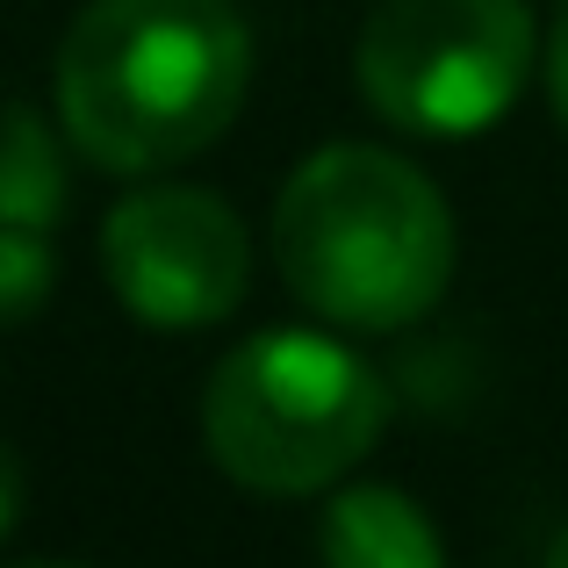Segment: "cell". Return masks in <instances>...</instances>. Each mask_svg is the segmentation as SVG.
<instances>
[{
	"label": "cell",
	"instance_id": "cell-1",
	"mask_svg": "<svg viewBox=\"0 0 568 568\" xmlns=\"http://www.w3.org/2000/svg\"><path fill=\"white\" fill-rule=\"evenodd\" d=\"M51 87L87 166L159 173L237 123L252 29L231 0H87L58 43Z\"/></svg>",
	"mask_w": 568,
	"mask_h": 568
},
{
	"label": "cell",
	"instance_id": "cell-2",
	"mask_svg": "<svg viewBox=\"0 0 568 568\" xmlns=\"http://www.w3.org/2000/svg\"><path fill=\"white\" fill-rule=\"evenodd\" d=\"M454 209L403 152L324 144L274 202V266L332 332H410L454 281Z\"/></svg>",
	"mask_w": 568,
	"mask_h": 568
},
{
	"label": "cell",
	"instance_id": "cell-3",
	"mask_svg": "<svg viewBox=\"0 0 568 568\" xmlns=\"http://www.w3.org/2000/svg\"><path fill=\"white\" fill-rule=\"evenodd\" d=\"M388 425V382L346 338L252 332L209 367L202 446L252 497L338 489Z\"/></svg>",
	"mask_w": 568,
	"mask_h": 568
},
{
	"label": "cell",
	"instance_id": "cell-4",
	"mask_svg": "<svg viewBox=\"0 0 568 568\" xmlns=\"http://www.w3.org/2000/svg\"><path fill=\"white\" fill-rule=\"evenodd\" d=\"M532 51L540 29L526 0H382L361 22L353 80L410 138H475L511 115Z\"/></svg>",
	"mask_w": 568,
	"mask_h": 568
},
{
	"label": "cell",
	"instance_id": "cell-5",
	"mask_svg": "<svg viewBox=\"0 0 568 568\" xmlns=\"http://www.w3.org/2000/svg\"><path fill=\"white\" fill-rule=\"evenodd\" d=\"M101 274L152 332H209L245 303L252 237L209 187H138L101 223Z\"/></svg>",
	"mask_w": 568,
	"mask_h": 568
},
{
	"label": "cell",
	"instance_id": "cell-6",
	"mask_svg": "<svg viewBox=\"0 0 568 568\" xmlns=\"http://www.w3.org/2000/svg\"><path fill=\"white\" fill-rule=\"evenodd\" d=\"M317 555L324 568H446V540L410 489L346 483L324 504Z\"/></svg>",
	"mask_w": 568,
	"mask_h": 568
},
{
	"label": "cell",
	"instance_id": "cell-7",
	"mask_svg": "<svg viewBox=\"0 0 568 568\" xmlns=\"http://www.w3.org/2000/svg\"><path fill=\"white\" fill-rule=\"evenodd\" d=\"M65 152H58V130L43 123L22 101H0V223H29V231H51L65 216Z\"/></svg>",
	"mask_w": 568,
	"mask_h": 568
},
{
	"label": "cell",
	"instance_id": "cell-8",
	"mask_svg": "<svg viewBox=\"0 0 568 568\" xmlns=\"http://www.w3.org/2000/svg\"><path fill=\"white\" fill-rule=\"evenodd\" d=\"M58 288V252L51 231H29V223H0V324H22L51 303Z\"/></svg>",
	"mask_w": 568,
	"mask_h": 568
},
{
	"label": "cell",
	"instance_id": "cell-9",
	"mask_svg": "<svg viewBox=\"0 0 568 568\" xmlns=\"http://www.w3.org/2000/svg\"><path fill=\"white\" fill-rule=\"evenodd\" d=\"M547 101H555V123L568 130V0L555 8V29H547Z\"/></svg>",
	"mask_w": 568,
	"mask_h": 568
},
{
	"label": "cell",
	"instance_id": "cell-10",
	"mask_svg": "<svg viewBox=\"0 0 568 568\" xmlns=\"http://www.w3.org/2000/svg\"><path fill=\"white\" fill-rule=\"evenodd\" d=\"M22 460H14V446L8 439H0V540H8V532H14V518H22Z\"/></svg>",
	"mask_w": 568,
	"mask_h": 568
},
{
	"label": "cell",
	"instance_id": "cell-11",
	"mask_svg": "<svg viewBox=\"0 0 568 568\" xmlns=\"http://www.w3.org/2000/svg\"><path fill=\"white\" fill-rule=\"evenodd\" d=\"M547 568H568V526L555 532V547H547Z\"/></svg>",
	"mask_w": 568,
	"mask_h": 568
},
{
	"label": "cell",
	"instance_id": "cell-12",
	"mask_svg": "<svg viewBox=\"0 0 568 568\" xmlns=\"http://www.w3.org/2000/svg\"><path fill=\"white\" fill-rule=\"evenodd\" d=\"M14 568H80V561H14Z\"/></svg>",
	"mask_w": 568,
	"mask_h": 568
}]
</instances>
